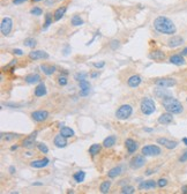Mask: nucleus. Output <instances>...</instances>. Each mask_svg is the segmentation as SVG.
I'll use <instances>...</instances> for the list:
<instances>
[{
    "label": "nucleus",
    "mask_w": 187,
    "mask_h": 194,
    "mask_svg": "<svg viewBox=\"0 0 187 194\" xmlns=\"http://www.w3.org/2000/svg\"><path fill=\"white\" fill-rule=\"evenodd\" d=\"M186 101H187V98H186Z\"/></svg>",
    "instance_id": "nucleus-62"
},
{
    "label": "nucleus",
    "mask_w": 187,
    "mask_h": 194,
    "mask_svg": "<svg viewBox=\"0 0 187 194\" xmlns=\"http://www.w3.org/2000/svg\"><path fill=\"white\" fill-rule=\"evenodd\" d=\"M141 82H142L141 76H139V75H132V76L128 77L127 85H130V88H136V87H139V85H141Z\"/></svg>",
    "instance_id": "nucleus-17"
},
{
    "label": "nucleus",
    "mask_w": 187,
    "mask_h": 194,
    "mask_svg": "<svg viewBox=\"0 0 187 194\" xmlns=\"http://www.w3.org/2000/svg\"><path fill=\"white\" fill-rule=\"evenodd\" d=\"M13 53L16 54V56H23V51H22L21 48H14V50H13Z\"/></svg>",
    "instance_id": "nucleus-47"
},
{
    "label": "nucleus",
    "mask_w": 187,
    "mask_h": 194,
    "mask_svg": "<svg viewBox=\"0 0 187 194\" xmlns=\"http://www.w3.org/2000/svg\"><path fill=\"white\" fill-rule=\"evenodd\" d=\"M183 142L187 146V137H184V139H183Z\"/></svg>",
    "instance_id": "nucleus-60"
},
{
    "label": "nucleus",
    "mask_w": 187,
    "mask_h": 194,
    "mask_svg": "<svg viewBox=\"0 0 187 194\" xmlns=\"http://www.w3.org/2000/svg\"><path fill=\"white\" fill-rule=\"evenodd\" d=\"M2 105L11 106V108H20L21 106V104H17V103H6V104H2Z\"/></svg>",
    "instance_id": "nucleus-48"
},
{
    "label": "nucleus",
    "mask_w": 187,
    "mask_h": 194,
    "mask_svg": "<svg viewBox=\"0 0 187 194\" xmlns=\"http://www.w3.org/2000/svg\"><path fill=\"white\" fill-rule=\"evenodd\" d=\"M16 149H17V146L16 145L12 146V147H11V150H12V151H13V150H16Z\"/></svg>",
    "instance_id": "nucleus-57"
},
{
    "label": "nucleus",
    "mask_w": 187,
    "mask_h": 194,
    "mask_svg": "<svg viewBox=\"0 0 187 194\" xmlns=\"http://www.w3.org/2000/svg\"><path fill=\"white\" fill-rule=\"evenodd\" d=\"M15 171H16V169H15V166H9V173H12L14 174L15 173Z\"/></svg>",
    "instance_id": "nucleus-50"
},
{
    "label": "nucleus",
    "mask_w": 187,
    "mask_h": 194,
    "mask_svg": "<svg viewBox=\"0 0 187 194\" xmlns=\"http://www.w3.org/2000/svg\"><path fill=\"white\" fill-rule=\"evenodd\" d=\"M98 75H99V74H98V72H95V73H91V74H90V76L93 77V79H95V77H97Z\"/></svg>",
    "instance_id": "nucleus-52"
},
{
    "label": "nucleus",
    "mask_w": 187,
    "mask_h": 194,
    "mask_svg": "<svg viewBox=\"0 0 187 194\" xmlns=\"http://www.w3.org/2000/svg\"><path fill=\"white\" fill-rule=\"evenodd\" d=\"M140 109L141 112L146 116H150L156 111V104L153 98L149 97H144L142 101H141V105H140Z\"/></svg>",
    "instance_id": "nucleus-3"
},
{
    "label": "nucleus",
    "mask_w": 187,
    "mask_h": 194,
    "mask_svg": "<svg viewBox=\"0 0 187 194\" xmlns=\"http://www.w3.org/2000/svg\"><path fill=\"white\" fill-rule=\"evenodd\" d=\"M166 185H167V179H166V178H161L158 182H157V186H158V187H161V188L165 187Z\"/></svg>",
    "instance_id": "nucleus-42"
},
{
    "label": "nucleus",
    "mask_w": 187,
    "mask_h": 194,
    "mask_svg": "<svg viewBox=\"0 0 187 194\" xmlns=\"http://www.w3.org/2000/svg\"><path fill=\"white\" fill-rule=\"evenodd\" d=\"M143 131H144V132H153L151 128H143Z\"/></svg>",
    "instance_id": "nucleus-59"
},
{
    "label": "nucleus",
    "mask_w": 187,
    "mask_h": 194,
    "mask_svg": "<svg viewBox=\"0 0 187 194\" xmlns=\"http://www.w3.org/2000/svg\"><path fill=\"white\" fill-rule=\"evenodd\" d=\"M184 43V38L181 36H177V35H175V36H172L170 38V39L167 40V45H169V48H178V46H180V45Z\"/></svg>",
    "instance_id": "nucleus-13"
},
{
    "label": "nucleus",
    "mask_w": 187,
    "mask_h": 194,
    "mask_svg": "<svg viewBox=\"0 0 187 194\" xmlns=\"http://www.w3.org/2000/svg\"><path fill=\"white\" fill-rule=\"evenodd\" d=\"M146 163V158H144V155H136L135 157H133L130 162V166L133 170H138L140 168H142Z\"/></svg>",
    "instance_id": "nucleus-8"
},
{
    "label": "nucleus",
    "mask_w": 187,
    "mask_h": 194,
    "mask_svg": "<svg viewBox=\"0 0 187 194\" xmlns=\"http://www.w3.org/2000/svg\"><path fill=\"white\" fill-rule=\"evenodd\" d=\"M49 163H50L49 158H43V159L33 161L30 163V166H31V168H35V169H42V168H45Z\"/></svg>",
    "instance_id": "nucleus-20"
},
{
    "label": "nucleus",
    "mask_w": 187,
    "mask_h": 194,
    "mask_svg": "<svg viewBox=\"0 0 187 194\" xmlns=\"http://www.w3.org/2000/svg\"><path fill=\"white\" fill-rule=\"evenodd\" d=\"M33 185L34 186H41V185H43V184H42V182H34Z\"/></svg>",
    "instance_id": "nucleus-58"
},
{
    "label": "nucleus",
    "mask_w": 187,
    "mask_h": 194,
    "mask_svg": "<svg viewBox=\"0 0 187 194\" xmlns=\"http://www.w3.org/2000/svg\"><path fill=\"white\" fill-rule=\"evenodd\" d=\"M34 2H39V1H43V0H33Z\"/></svg>",
    "instance_id": "nucleus-61"
},
{
    "label": "nucleus",
    "mask_w": 187,
    "mask_h": 194,
    "mask_svg": "<svg viewBox=\"0 0 187 194\" xmlns=\"http://www.w3.org/2000/svg\"><path fill=\"white\" fill-rule=\"evenodd\" d=\"M74 180L76 182H84V178H85V172L84 171H77V172H75L73 176Z\"/></svg>",
    "instance_id": "nucleus-34"
},
{
    "label": "nucleus",
    "mask_w": 187,
    "mask_h": 194,
    "mask_svg": "<svg viewBox=\"0 0 187 194\" xmlns=\"http://www.w3.org/2000/svg\"><path fill=\"white\" fill-rule=\"evenodd\" d=\"M122 172H124V166L118 165V166H116V168H113V169H111L110 171L107 172V176H109V178H117V177H119Z\"/></svg>",
    "instance_id": "nucleus-24"
},
{
    "label": "nucleus",
    "mask_w": 187,
    "mask_h": 194,
    "mask_svg": "<svg viewBox=\"0 0 187 194\" xmlns=\"http://www.w3.org/2000/svg\"><path fill=\"white\" fill-rule=\"evenodd\" d=\"M101 145H98V143H94V145L90 146L89 148V154L91 155V156H96L99 151H101Z\"/></svg>",
    "instance_id": "nucleus-33"
},
{
    "label": "nucleus",
    "mask_w": 187,
    "mask_h": 194,
    "mask_svg": "<svg viewBox=\"0 0 187 194\" xmlns=\"http://www.w3.org/2000/svg\"><path fill=\"white\" fill-rule=\"evenodd\" d=\"M87 73H84V72H81V73H76L75 75H74V79L79 82V81H81V80H84L85 77H87Z\"/></svg>",
    "instance_id": "nucleus-41"
},
{
    "label": "nucleus",
    "mask_w": 187,
    "mask_h": 194,
    "mask_svg": "<svg viewBox=\"0 0 187 194\" xmlns=\"http://www.w3.org/2000/svg\"><path fill=\"white\" fill-rule=\"evenodd\" d=\"M13 28V21L11 17H4L2 21H1V24H0V30H1V34L4 36H7L9 35V32L12 31Z\"/></svg>",
    "instance_id": "nucleus-6"
},
{
    "label": "nucleus",
    "mask_w": 187,
    "mask_h": 194,
    "mask_svg": "<svg viewBox=\"0 0 187 194\" xmlns=\"http://www.w3.org/2000/svg\"><path fill=\"white\" fill-rule=\"evenodd\" d=\"M23 44H25V46H28V48H35L36 46V40L34 38H25Z\"/></svg>",
    "instance_id": "nucleus-38"
},
{
    "label": "nucleus",
    "mask_w": 187,
    "mask_h": 194,
    "mask_svg": "<svg viewBox=\"0 0 187 194\" xmlns=\"http://www.w3.org/2000/svg\"><path fill=\"white\" fill-rule=\"evenodd\" d=\"M181 192H183V193H185V194H187V185L183 186V188H181Z\"/></svg>",
    "instance_id": "nucleus-54"
},
{
    "label": "nucleus",
    "mask_w": 187,
    "mask_h": 194,
    "mask_svg": "<svg viewBox=\"0 0 187 194\" xmlns=\"http://www.w3.org/2000/svg\"><path fill=\"white\" fill-rule=\"evenodd\" d=\"M141 151H142V155H144V156H158L162 153L161 148L156 145L144 146Z\"/></svg>",
    "instance_id": "nucleus-5"
},
{
    "label": "nucleus",
    "mask_w": 187,
    "mask_h": 194,
    "mask_svg": "<svg viewBox=\"0 0 187 194\" xmlns=\"http://www.w3.org/2000/svg\"><path fill=\"white\" fill-rule=\"evenodd\" d=\"M25 81L29 85H34V83H37V82H39L41 81V76H39V74H29L27 76L25 77Z\"/></svg>",
    "instance_id": "nucleus-26"
},
{
    "label": "nucleus",
    "mask_w": 187,
    "mask_h": 194,
    "mask_svg": "<svg viewBox=\"0 0 187 194\" xmlns=\"http://www.w3.org/2000/svg\"><path fill=\"white\" fill-rule=\"evenodd\" d=\"M125 146H126L128 154H134L139 147L138 142H135L133 139H127L126 141H125Z\"/></svg>",
    "instance_id": "nucleus-18"
},
{
    "label": "nucleus",
    "mask_w": 187,
    "mask_h": 194,
    "mask_svg": "<svg viewBox=\"0 0 187 194\" xmlns=\"http://www.w3.org/2000/svg\"><path fill=\"white\" fill-rule=\"evenodd\" d=\"M37 148H38V150L41 151V153L43 154H48L49 153V148L46 147V145L45 143H37Z\"/></svg>",
    "instance_id": "nucleus-40"
},
{
    "label": "nucleus",
    "mask_w": 187,
    "mask_h": 194,
    "mask_svg": "<svg viewBox=\"0 0 187 194\" xmlns=\"http://www.w3.org/2000/svg\"><path fill=\"white\" fill-rule=\"evenodd\" d=\"M58 83L60 85H66L67 83H68V80H67V77L65 76H59V79H58Z\"/></svg>",
    "instance_id": "nucleus-43"
},
{
    "label": "nucleus",
    "mask_w": 187,
    "mask_h": 194,
    "mask_svg": "<svg viewBox=\"0 0 187 194\" xmlns=\"http://www.w3.org/2000/svg\"><path fill=\"white\" fill-rule=\"evenodd\" d=\"M163 108L166 110V112H170L172 114H179L184 111V106L180 102L172 96H167L162 99Z\"/></svg>",
    "instance_id": "nucleus-2"
},
{
    "label": "nucleus",
    "mask_w": 187,
    "mask_h": 194,
    "mask_svg": "<svg viewBox=\"0 0 187 194\" xmlns=\"http://www.w3.org/2000/svg\"><path fill=\"white\" fill-rule=\"evenodd\" d=\"M154 172H155V171H153V170H150V169L147 170V171H146V176H150V174H153Z\"/></svg>",
    "instance_id": "nucleus-51"
},
{
    "label": "nucleus",
    "mask_w": 187,
    "mask_h": 194,
    "mask_svg": "<svg viewBox=\"0 0 187 194\" xmlns=\"http://www.w3.org/2000/svg\"><path fill=\"white\" fill-rule=\"evenodd\" d=\"M181 56H187V48H185L183 51H181Z\"/></svg>",
    "instance_id": "nucleus-55"
},
{
    "label": "nucleus",
    "mask_w": 187,
    "mask_h": 194,
    "mask_svg": "<svg viewBox=\"0 0 187 194\" xmlns=\"http://www.w3.org/2000/svg\"><path fill=\"white\" fill-rule=\"evenodd\" d=\"M15 64H16V60H13L12 62H11V64H9V65H7V66L5 67V69H6V68H8V67H11V66H13V65H15Z\"/></svg>",
    "instance_id": "nucleus-53"
},
{
    "label": "nucleus",
    "mask_w": 187,
    "mask_h": 194,
    "mask_svg": "<svg viewBox=\"0 0 187 194\" xmlns=\"http://www.w3.org/2000/svg\"><path fill=\"white\" fill-rule=\"evenodd\" d=\"M116 142H117V137H116V135H110V136H107L104 139L103 146H104L105 148H111V147H113V146L116 145Z\"/></svg>",
    "instance_id": "nucleus-28"
},
{
    "label": "nucleus",
    "mask_w": 187,
    "mask_h": 194,
    "mask_svg": "<svg viewBox=\"0 0 187 194\" xmlns=\"http://www.w3.org/2000/svg\"><path fill=\"white\" fill-rule=\"evenodd\" d=\"M51 24H52V14L51 13H46L45 14V21H44V25H43V30H46Z\"/></svg>",
    "instance_id": "nucleus-35"
},
{
    "label": "nucleus",
    "mask_w": 187,
    "mask_h": 194,
    "mask_svg": "<svg viewBox=\"0 0 187 194\" xmlns=\"http://www.w3.org/2000/svg\"><path fill=\"white\" fill-rule=\"evenodd\" d=\"M66 12H67V7L66 6H61V7L57 8L56 12L53 13V20L54 21L61 20L64 17V15L66 14Z\"/></svg>",
    "instance_id": "nucleus-22"
},
{
    "label": "nucleus",
    "mask_w": 187,
    "mask_h": 194,
    "mask_svg": "<svg viewBox=\"0 0 187 194\" xmlns=\"http://www.w3.org/2000/svg\"><path fill=\"white\" fill-rule=\"evenodd\" d=\"M120 193L121 194H133L135 193V188L133 187V186H124L121 188V191H120Z\"/></svg>",
    "instance_id": "nucleus-36"
},
{
    "label": "nucleus",
    "mask_w": 187,
    "mask_h": 194,
    "mask_svg": "<svg viewBox=\"0 0 187 194\" xmlns=\"http://www.w3.org/2000/svg\"><path fill=\"white\" fill-rule=\"evenodd\" d=\"M157 186V182L155 180H146V182H141L139 184V190H153Z\"/></svg>",
    "instance_id": "nucleus-19"
},
{
    "label": "nucleus",
    "mask_w": 187,
    "mask_h": 194,
    "mask_svg": "<svg viewBox=\"0 0 187 194\" xmlns=\"http://www.w3.org/2000/svg\"><path fill=\"white\" fill-rule=\"evenodd\" d=\"M154 28L156 29V31H158L159 34H164V35H173L177 31L173 21L163 15L156 17L154 20Z\"/></svg>",
    "instance_id": "nucleus-1"
},
{
    "label": "nucleus",
    "mask_w": 187,
    "mask_h": 194,
    "mask_svg": "<svg viewBox=\"0 0 187 194\" xmlns=\"http://www.w3.org/2000/svg\"><path fill=\"white\" fill-rule=\"evenodd\" d=\"M157 143L164 146L166 149H170V150L177 148V146H178V142L177 141H172V140H169L166 137H159V139H157Z\"/></svg>",
    "instance_id": "nucleus-11"
},
{
    "label": "nucleus",
    "mask_w": 187,
    "mask_h": 194,
    "mask_svg": "<svg viewBox=\"0 0 187 194\" xmlns=\"http://www.w3.org/2000/svg\"><path fill=\"white\" fill-rule=\"evenodd\" d=\"M31 118L36 122H42L49 118V112L46 110H37V111L31 112Z\"/></svg>",
    "instance_id": "nucleus-9"
},
{
    "label": "nucleus",
    "mask_w": 187,
    "mask_h": 194,
    "mask_svg": "<svg viewBox=\"0 0 187 194\" xmlns=\"http://www.w3.org/2000/svg\"><path fill=\"white\" fill-rule=\"evenodd\" d=\"M93 66H94V67H96V68H103V67L105 66V61H99V62H94Z\"/></svg>",
    "instance_id": "nucleus-44"
},
{
    "label": "nucleus",
    "mask_w": 187,
    "mask_h": 194,
    "mask_svg": "<svg viewBox=\"0 0 187 194\" xmlns=\"http://www.w3.org/2000/svg\"><path fill=\"white\" fill-rule=\"evenodd\" d=\"M25 1H28V0H13L12 2L14 5H21L23 4V2H25Z\"/></svg>",
    "instance_id": "nucleus-49"
},
{
    "label": "nucleus",
    "mask_w": 187,
    "mask_h": 194,
    "mask_svg": "<svg viewBox=\"0 0 187 194\" xmlns=\"http://www.w3.org/2000/svg\"><path fill=\"white\" fill-rule=\"evenodd\" d=\"M37 134H38L37 132H34V133H31L30 135H28V136H27L25 140H23V142H22V146H23L25 148H27V149L33 148L34 146H35V141H36Z\"/></svg>",
    "instance_id": "nucleus-12"
},
{
    "label": "nucleus",
    "mask_w": 187,
    "mask_h": 194,
    "mask_svg": "<svg viewBox=\"0 0 187 194\" xmlns=\"http://www.w3.org/2000/svg\"><path fill=\"white\" fill-rule=\"evenodd\" d=\"M149 58L151 60H156V61H161L165 59V53L161 51V50H155L153 52L149 53Z\"/></svg>",
    "instance_id": "nucleus-21"
},
{
    "label": "nucleus",
    "mask_w": 187,
    "mask_h": 194,
    "mask_svg": "<svg viewBox=\"0 0 187 194\" xmlns=\"http://www.w3.org/2000/svg\"><path fill=\"white\" fill-rule=\"evenodd\" d=\"M54 1H56V0H48V1H46V5H48V6H49V5L53 4V2H54Z\"/></svg>",
    "instance_id": "nucleus-56"
},
{
    "label": "nucleus",
    "mask_w": 187,
    "mask_h": 194,
    "mask_svg": "<svg viewBox=\"0 0 187 194\" xmlns=\"http://www.w3.org/2000/svg\"><path fill=\"white\" fill-rule=\"evenodd\" d=\"M71 23H72L73 27H79V25H82L84 22H83V20L81 19V16L76 14V15L72 16V19H71Z\"/></svg>",
    "instance_id": "nucleus-31"
},
{
    "label": "nucleus",
    "mask_w": 187,
    "mask_h": 194,
    "mask_svg": "<svg viewBox=\"0 0 187 194\" xmlns=\"http://www.w3.org/2000/svg\"><path fill=\"white\" fill-rule=\"evenodd\" d=\"M60 134H61V135H64L65 137H72V136H74V135H75V133H74L73 129L69 128V127H66V126L61 127Z\"/></svg>",
    "instance_id": "nucleus-30"
},
{
    "label": "nucleus",
    "mask_w": 187,
    "mask_h": 194,
    "mask_svg": "<svg viewBox=\"0 0 187 194\" xmlns=\"http://www.w3.org/2000/svg\"><path fill=\"white\" fill-rule=\"evenodd\" d=\"M172 121H173V116L170 112L163 113L158 117V122L162 125H170Z\"/></svg>",
    "instance_id": "nucleus-15"
},
{
    "label": "nucleus",
    "mask_w": 187,
    "mask_h": 194,
    "mask_svg": "<svg viewBox=\"0 0 187 194\" xmlns=\"http://www.w3.org/2000/svg\"><path fill=\"white\" fill-rule=\"evenodd\" d=\"M170 62L177 65V66H183V65H185V59L181 54H173V56L170 57Z\"/></svg>",
    "instance_id": "nucleus-23"
},
{
    "label": "nucleus",
    "mask_w": 187,
    "mask_h": 194,
    "mask_svg": "<svg viewBox=\"0 0 187 194\" xmlns=\"http://www.w3.org/2000/svg\"><path fill=\"white\" fill-rule=\"evenodd\" d=\"M19 135L15 133H1V139L2 140H6V141H11V140H13V139H15V137H17Z\"/></svg>",
    "instance_id": "nucleus-37"
},
{
    "label": "nucleus",
    "mask_w": 187,
    "mask_h": 194,
    "mask_svg": "<svg viewBox=\"0 0 187 194\" xmlns=\"http://www.w3.org/2000/svg\"><path fill=\"white\" fill-rule=\"evenodd\" d=\"M49 53L42 51V50H35L29 53V58L31 60H43V59H49Z\"/></svg>",
    "instance_id": "nucleus-10"
},
{
    "label": "nucleus",
    "mask_w": 187,
    "mask_h": 194,
    "mask_svg": "<svg viewBox=\"0 0 187 194\" xmlns=\"http://www.w3.org/2000/svg\"><path fill=\"white\" fill-rule=\"evenodd\" d=\"M186 161H187V150L179 157V162H180V163H184V162H186Z\"/></svg>",
    "instance_id": "nucleus-45"
},
{
    "label": "nucleus",
    "mask_w": 187,
    "mask_h": 194,
    "mask_svg": "<svg viewBox=\"0 0 187 194\" xmlns=\"http://www.w3.org/2000/svg\"><path fill=\"white\" fill-rule=\"evenodd\" d=\"M133 113V108L130 104H122L118 108V110L116 111V117L119 120H126L132 116Z\"/></svg>",
    "instance_id": "nucleus-4"
},
{
    "label": "nucleus",
    "mask_w": 187,
    "mask_h": 194,
    "mask_svg": "<svg viewBox=\"0 0 187 194\" xmlns=\"http://www.w3.org/2000/svg\"><path fill=\"white\" fill-rule=\"evenodd\" d=\"M155 95L158 97V98H162L163 99V98H165L167 96H171L172 94L165 88H163V87H157V88L155 89Z\"/></svg>",
    "instance_id": "nucleus-25"
},
{
    "label": "nucleus",
    "mask_w": 187,
    "mask_h": 194,
    "mask_svg": "<svg viewBox=\"0 0 187 194\" xmlns=\"http://www.w3.org/2000/svg\"><path fill=\"white\" fill-rule=\"evenodd\" d=\"M41 69L43 71L45 75H52L53 73L56 72V67L51 66V65H41Z\"/></svg>",
    "instance_id": "nucleus-29"
},
{
    "label": "nucleus",
    "mask_w": 187,
    "mask_h": 194,
    "mask_svg": "<svg viewBox=\"0 0 187 194\" xmlns=\"http://www.w3.org/2000/svg\"><path fill=\"white\" fill-rule=\"evenodd\" d=\"M155 85L157 87H163V88H171L177 85V80L172 77H162L155 81Z\"/></svg>",
    "instance_id": "nucleus-7"
},
{
    "label": "nucleus",
    "mask_w": 187,
    "mask_h": 194,
    "mask_svg": "<svg viewBox=\"0 0 187 194\" xmlns=\"http://www.w3.org/2000/svg\"><path fill=\"white\" fill-rule=\"evenodd\" d=\"M46 95V87L43 82H41L39 85L35 88V96L36 97H43Z\"/></svg>",
    "instance_id": "nucleus-27"
},
{
    "label": "nucleus",
    "mask_w": 187,
    "mask_h": 194,
    "mask_svg": "<svg viewBox=\"0 0 187 194\" xmlns=\"http://www.w3.org/2000/svg\"><path fill=\"white\" fill-rule=\"evenodd\" d=\"M110 187H111V182L105 180V182H103L102 184H101V186H99V191H101V193L106 194V193H109Z\"/></svg>",
    "instance_id": "nucleus-32"
},
{
    "label": "nucleus",
    "mask_w": 187,
    "mask_h": 194,
    "mask_svg": "<svg viewBox=\"0 0 187 194\" xmlns=\"http://www.w3.org/2000/svg\"><path fill=\"white\" fill-rule=\"evenodd\" d=\"M110 45H111V48H113V50H116L117 48H119V40H112Z\"/></svg>",
    "instance_id": "nucleus-46"
},
{
    "label": "nucleus",
    "mask_w": 187,
    "mask_h": 194,
    "mask_svg": "<svg viewBox=\"0 0 187 194\" xmlns=\"http://www.w3.org/2000/svg\"><path fill=\"white\" fill-rule=\"evenodd\" d=\"M79 87H80V95L81 96H87L90 91V83L88 81L85 80H81L79 81Z\"/></svg>",
    "instance_id": "nucleus-14"
},
{
    "label": "nucleus",
    "mask_w": 187,
    "mask_h": 194,
    "mask_svg": "<svg viewBox=\"0 0 187 194\" xmlns=\"http://www.w3.org/2000/svg\"><path fill=\"white\" fill-rule=\"evenodd\" d=\"M53 143H54L56 147H58V148H65L66 146H67V137H65L64 135H61V134H58V135H56V137H54Z\"/></svg>",
    "instance_id": "nucleus-16"
},
{
    "label": "nucleus",
    "mask_w": 187,
    "mask_h": 194,
    "mask_svg": "<svg viewBox=\"0 0 187 194\" xmlns=\"http://www.w3.org/2000/svg\"><path fill=\"white\" fill-rule=\"evenodd\" d=\"M30 14H33V15H35V16H39L43 14V9H42L41 7H38V6H35L34 8H31Z\"/></svg>",
    "instance_id": "nucleus-39"
}]
</instances>
